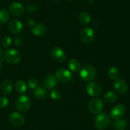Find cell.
Masks as SVG:
<instances>
[{
	"label": "cell",
	"instance_id": "obj_1",
	"mask_svg": "<svg viewBox=\"0 0 130 130\" xmlns=\"http://www.w3.org/2000/svg\"><path fill=\"white\" fill-rule=\"evenodd\" d=\"M96 76V68L92 65H85L80 70V76L85 82H91L95 79Z\"/></svg>",
	"mask_w": 130,
	"mask_h": 130
},
{
	"label": "cell",
	"instance_id": "obj_3",
	"mask_svg": "<svg viewBox=\"0 0 130 130\" xmlns=\"http://www.w3.org/2000/svg\"><path fill=\"white\" fill-rule=\"evenodd\" d=\"M5 59L11 64H16L20 62L21 56L19 51L13 48L6 50L4 52Z\"/></svg>",
	"mask_w": 130,
	"mask_h": 130
},
{
	"label": "cell",
	"instance_id": "obj_14",
	"mask_svg": "<svg viewBox=\"0 0 130 130\" xmlns=\"http://www.w3.org/2000/svg\"><path fill=\"white\" fill-rule=\"evenodd\" d=\"M58 79L53 74L51 73L47 75L44 80V85L48 89H53L57 86Z\"/></svg>",
	"mask_w": 130,
	"mask_h": 130
},
{
	"label": "cell",
	"instance_id": "obj_30",
	"mask_svg": "<svg viewBox=\"0 0 130 130\" xmlns=\"http://www.w3.org/2000/svg\"><path fill=\"white\" fill-rule=\"evenodd\" d=\"M9 103V101L8 99V98H6V97H0V108H5L8 106Z\"/></svg>",
	"mask_w": 130,
	"mask_h": 130
},
{
	"label": "cell",
	"instance_id": "obj_31",
	"mask_svg": "<svg viewBox=\"0 0 130 130\" xmlns=\"http://www.w3.org/2000/svg\"><path fill=\"white\" fill-rule=\"evenodd\" d=\"M14 42H15V44L17 47H21L24 43V38L20 36H17L15 37Z\"/></svg>",
	"mask_w": 130,
	"mask_h": 130
},
{
	"label": "cell",
	"instance_id": "obj_23",
	"mask_svg": "<svg viewBox=\"0 0 130 130\" xmlns=\"http://www.w3.org/2000/svg\"><path fill=\"white\" fill-rule=\"evenodd\" d=\"M10 19V14L5 9L0 10V24H5L8 22Z\"/></svg>",
	"mask_w": 130,
	"mask_h": 130
},
{
	"label": "cell",
	"instance_id": "obj_24",
	"mask_svg": "<svg viewBox=\"0 0 130 130\" xmlns=\"http://www.w3.org/2000/svg\"><path fill=\"white\" fill-rule=\"evenodd\" d=\"M108 75H109V77L112 80H116L118 79L119 75V71L118 68L115 66L110 68L108 71Z\"/></svg>",
	"mask_w": 130,
	"mask_h": 130
},
{
	"label": "cell",
	"instance_id": "obj_22",
	"mask_svg": "<svg viewBox=\"0 0 130 130\" xmlns=\"http://www.w3.org/2000/svg\"><path fill=\"white\" fill-rule=\"evenodd\" d=\"M104 98L105 101L107 103H114L118 99V95L112 91H108L104 94Z\"/></svg>",
	"mask_w": 130,
	"mask_h": 130
},
{
	"label": "cell",
	"instance_id": "obj_5",
	"mask_svg": "<svg viewBox=\"0 0 130 130\" xmlns=\"http://www.w3.org/2000/svg\"><path fill=\"white\" fill-rule=\"evenodd\" d=\"M104 107V102L100 98H95L89 102L88 109L93 114H99Z\"/></svg>",
	"mask_w": 130,
	"mask_h": 130
},
{
	"label": "cell",
	"instance_id": "obj_16",
	"mask_svg": "<svg viewBox=\"0 0 130 130\" xmlns=\"http://www.w3.org/2000/svg\"><path fill=\"white\" fill-rule=\"evenodd\" d=\"M13 84L10 80H5L1 84V91L4 95L8 96L12 93Z\"/></svg>",
	"mask_w": 130,
	"mask_h": 130
},
{
	"label": "cell",
	"instance_id": "obj_29",
	"mask_svg": "<svg viewBox=\"0 0 130 130\" xmlns=\"http://www.w3.org/2000/svg\"><path fill=\"white\" fill-rule=\"evenodd\" d=\"M26 8L29 12L33 13L37 10V9H38V5L36 3H29L27 5Z\"/></svg>",
	"mask_w": 130,
	"mask_h": 130
},
{
	"label": "cell",
	"instance_id": "obj_35",
	"mask_svg": "<svg viewBox=\"0 0 130 130\" xmlns=\"http://www.w3.org/2000/svg\"><path fill=\"white\" fill-rule=\"evenodd\" d=\"M53 1H58V0H53Z\"/></svg>",
	"mask_w": 130,
	"mask_h": 130
},
{
	"label": "cell",
	"instance_id": "obj_10",
	"mask_svg": "<svg viewBox=\"0 0 130 130\" xmlns=\"http://www.w3.org/2000/svg\"><path fill=\"white\" fill-rule=\"evenodd\" d=\"M126 112V108L122 104H118L114 106L110 111V115L113 119L118 120L124 116Z\"/></svg>",
	"mask_w": 130,
	"mask_h": 130
},
{
	"label": "cell",
	"instance_id": "obj_7",
	"mask_svg": "<svg viewBox=\"0 0 130 130\" xmlns=\"http://www.w3.org/2000/svg\"><path fill=\"white\" fill-rule=\"evenodd\" d=\"M95 37V33L92 28H86L80 32V38L81 40L86 43H90L93 41Z\"/></svg>",
	"mask_w": 130,
	"mask_h": 130
},
{
	"label": "cell",
	"instance_id": "obj_18",
	"mask_svg": "<svg viewBox=\"0 0 130 130\" xmlns=\"http://www.w3.org/2000/svg\"><path fill=\"white\" fill-rule=\"evenodd\" d=\"M34 95L37 99H44L48 98V93L46 89L41 87H37L34 91Z\"/></svg>",
	"mask_w": 130,
	"mask_h": 130
},
{
	"label": "cell",
	"instance_id": "obj_6",
	"mask_svg": "<svg viewBox=\"0 0 130 130\" xmlns=\"http://www.w3.org/2000/svg\"><path fill=\"white\" fill-rule=\"evenodd\" d=\"M8 121L13 126L20 127L25 122V118L19 112H12L8 115Z\"/></svg>",
	"mask_w": 130,
	"mask_h": 130
},
{
	"label": "cell",
	"instance_id": "obj_34",
	"mask_svg": "<svg viewBox=\"0 0 130 130\" xmlns=\"http://www.w3.org/2000/svg\"><path fill=\"white\" fill-rule=\"evenodd\" d=\"M2 52H3V51H2V48H1V47H0V56H1V55L2 54Z\"/></svg>",
	"mask_w": 130,
	"mask_h": 130
},
{
	"label": "cell",
	"instance_id": "obj_25",
	"mask_svg": "<svg viewBox=\"0 0 130 130\" xmlns=\"http://www.w3.org/2000/svg\"><path fill=\"white\" fill-rule=\"evenodd\" d=\"M15 88L18 93H24L27 90V85L25 82L24 80H19L16 83L15 85Z\"/></svg>",
	"mask_w": 130,
	"mask_h": 130
},
{
	"label": "cell",
	"instance_id": "obj_32",
	"mask_svg": "<svg viewBox=\"0 0 130 130\" xmlns=\"http://www.w3.org/2000/svg\"><path fill=\"white\" fill-rule=\"evenodd\" d=\"M28 24H29V25L33 26L35 24V21L32 19H31V18H29L28 19Z\"/></svg>",
	"mask_w": 130,
	"mask_h": 130
},
{
	"label": "cell",
	"instance_id": "obj_21",
	"mask_svg": "<svg viewBox=\"0 0 130 130\" xmlns=\"http://www.w3.org/2000/svg\"><path fill=\"white\" fill-rule=\"evenodd\" d=\"M128 124L125 119H118L113 124V127L115 130H125Z\"/></svg>",
	"mask_w": 130,
	"mask_h": 130
},
{
	"label": "cell",
	"instance_id": "obj_15",
	"mask_svg": "<svg viewBox=\"0 0 130 130\" xmlns=\"http://www.w3.org/2000/svg\"><path fill=\"white\" fill-rule=\"evenodd\" d=\"M9 29L11 33L14 34H18L22 31L23 24L20 20L17 19H13L11 20L9 24Z\"/></svg>",
	"mask_w": 130,
	"mask_h": 130
},
{
	"label": "cell",
	"instance_id": "obj_19",
	"mask_svg": "<svg viewBox=\"0 0 130 130\" xmlns=\"http://www.w3.org/2000/svg\"><path fill=\"white\" fill-rule=\"evenodd\" d=\"M68 66L70 70L74 73H77L81 70V63L76 59H72L68 62Z\"/></svg>",
	"mask_w": 130,
	"mask_h": 130
},
{
	"label": "cell",
	"instance_id": "obj_28",
	"mask_svg": "<svg viewBox=\"0 0 130 130\" xmlns=\"http://www.w3.org/2000/svg\"><path fill=\"white\" fill-rule=\"evenodd\" d=\"M38 81L35 79H30L27 81V85L32 89H36L38 87Z\"/></svg>",
	"mask_w": 130,
	"mask_h": 130
},
{
	"label": "cell",
	"instance_id": "obj_26",
	"mask_svg": "<svg viewBox=\"0 0 130 130\" xmlns=\"http://www.w3.org/2000/svg\"><path fill=\"white\" fill-rule=\"evenodd\" d=\"M50 96L52 98V99H53V100L58 101L61 98L62 94H61V93L58 90H57V89H53V90H52L51 91Z\"/></svg>",
	"mask_w": 130,
	"mask_h": 130
},
{
	"label": "cell",
	"instance_id": "obj_11",
	"mask_svg": "<svg viewBox=\"0 0 130 130\" xmlns=\"http://www.w3.org/2000/svg\"><path fill=\"white\" fill-rule=\"evenodd\" d=\"M52 57L59 62H63L67 59V55L65 51L60 47H55L51 51Z\"/></svg>",
	"mask_w": 130,
	"mask_h": 130
},
{
	"label": "cell",
	"instance_id": "obj_2",
	"mask_svg": "<svg viewBox=\"0 0 130 130\" xmlns=\"http://www.w3.org/2000/svg\"><path fill=\"white\" fill-rule=\"evenodd\" d=\"M111 120L110 116L105 113H99L95 120V125L99 130H104L110 125Z\"/></svg>",
	"mask_w": 130,
	"mask_h": 130
},
{
	"label": "cell",
	"instance_id": "obj_27",
	"mask_svg": "<svg viewBox=\"0 0 130 130\" xmlns=\"http://www.w3.org/2000/svg\"><path fill=\"white\" fill-rule=\"evenodd\" d=\"M1 43H2V45L5 48H7V47H9L11 45L12 40H11V38L10 36H5L3 38Z\"/></svg>",
	"mask_w": 130,
	"mask_h": 130
},
{
	"label": "cell",
	"instance_id": "obj_4",
	"mask_svg": "<svg viewBox=\"0 0 130 130\" xmlns=\"http://www.w3.org/2000/svg\"><path fill=\"white\" fill-rule=\"evenodd\" d=\"M31 99L26 95H21L17 98L16 101V108L19 111L24 112L30 109L31 107Z\"/></svg>",
	"mask_w": 130,
	"mask_h": 130
},
{
	"label": "cell",
	"instance_id": "obj_17",
	"mask_svg": "<svg viewBox=\"0 0 130 130\" xmlns=\"http://www.w3.org/2000/svg\"><path fill=\"white\" fill-rule=\"evenodd\" d=\"M32 33L36 36H43L47 33V28L41 24H35L32 28Z\"/></svg>",
	"mask_w": 130,
	"mask_h": 130
},
{
	"label": "cell",
	"instance_id": "obj_20",
	"mask_svg": "<svg viewBox=\"0 0 130 130\" xmlns=\"http://www.w3.org/2000/svg\"><path fill=\"white\" fill-rule=\"evenodd\" d=\"M78 20L82 25H87L91 21V16L86 11H82L79 14Z\"/></svg>",
	"mask_w": 130,
	"mask_h": 130
},
{
	"label": "cell",
	"instance_id": "obj_13",
	"mask_svg": "<svg viewBox=\"0 0 130 130\" xmlns=\"http://www.w3.org/2000/svg\"><path fill=\"white\" fill-rule=\"evenodd\" d=\"M114 87L120 94H125L128 92V86L127 83L122 79H117L114 82Z\"/></svg>",
	"mask_w": 130,
	"mask_h": 130
},
{
	"label": "cell",
	"instance_id": "obj_9",
	"mask_svg": "<svg viewBox=\"0 0 130 130\" xmlns=\"http://www.w3.org/2000/svg\"><path fill=\"white\" fill-rule=\"evenodd\" d=\"M56 77L58 80L63 83L69 82L72 79V73L69 70L65 68H59L56 71Z\"/></svg>",
	"mask_w": 130,
	"mask_h": 130
},
{
	"label": "cell",
	"instance_id": "obj_12",
	"mask_svg": "<svg viewBox=\"0 0 130 130\" xmlns=\"http://www.w3.org/2000/svg\"><path fill=\"white\" fill-rule=\"evenodd\" d=\"M10 12L15 17H21L24 13V8L21 3L18 2L12 3L9 6Z\"/></svg>",
	"mask_w": 130,
	"mask_h": 130
},
{
	"label": "cell",
	"instance_id": "obj_33",
	"mask_svg": "<svg viewBox=\"0 0 130 130\" xmlns=\"http://www.w3.org/2000/svg\"><path fill=\"white\" fill-rule=\"evenodd\" d=\"M1 68H2V64H1V60H0V71H1Z\"/></svg>",
	"mask_w": 130,
	"mask_h": 130
},
{
	"label": "cell",
	"instance_id": "obj_36",
	"mask_svg": "<svg viewBox=\"0 0 130 130\" xmlns=\"http://www.w3.org/2000/svg\"><path fill=\"white\" fill-rule=\"evenodd\" d=\"M69 1H72V0H69Z\"/></svg>",
	"mask_w": 130,
	"mask_h": 130
},
{
	"label": "cell",
	"instance_id": "obj_8",
	"mask_svg": "<svg viewBox=\"0 0 130 130\" xmlns=\"http://www.w3.org/2000/svg\"><path fill=\"white\" fill-rule=\"evenodd\" d=\"M88 94L92 97L98 96L100 94L102 87L100 84L95 82H90L86 87Z\"/></svg>",
	"mask_w": 130,
	"mask_h": 130
}]
</instances>
